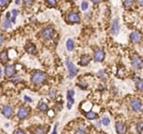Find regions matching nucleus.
<instances>
[{
	"mask_svg": "<svg viewBox=\"0 0 143 134\" xmlns=\"http://www.w3.org/2000/svg\"><path fill=\"white\" fill-rule=\"evenodd\" d=\"M45 79H46V76L44 73L37 72L33 75L32 78H31V81L35 85H40L45 82Z\"/></svg>",
	"mask_w": 143,
	"mask_h": 134,
	"instance_id": "nucleus-1",
	"label": "nucleus"
},
{
	"mask_svg": "<svg viewBox=\"0 0 143 134\" xmlns=\"http://www.w3.org/2000/svg\"><path fill=\"white\" fill-rule=\"evenodd\" d=\"M66 65L68 70H69V78L71 79V78H74L78 73V69H77L76 66L69 59L66 61Z\"/></svg>",
	"mask_w": 143,
	"mask_h": 134,
	"instance_id": "nucleus-2",
	"label": "nucleus"
},
{
	"mask_svg": "<svg viewBox=\"0 0 143 134\" xmlns=\"http://www.w3.org/2000/svg\"><path fill=\"white\" fill-rule=\"evenodd\" d=\"M55 31L51 27H47L45 28L42 32V36L45 38V40H50L53 38Z\"/></svg>",
	"mask_w": 143,
	"mask_h": 134,
	"instance_id": "nucleus-3",
	"label": "nucleus"
},
{
	"mask_svg": "<svg viewBox=\"0 0 143 134\" xmlns=\"http://www.w3.org/2000/svg\"><path fill=\"white\" fill-rule=\"evenodd\" d=\"M2 113L4 115L5 117L9 119L11 118L13 113V110L12 109V108L9 105H5L3 107Z\"/></svg>",
	"mask_w": 143,
	"mask_h": 134,
	"instance_id": "nucleus-4",
	"label": "nucleus"
},
{
	"mask_svg": "<svg viewBox=\"0 0 143 134\" xmlns=\"http://www.w3.org/2000/svg\"><path fill=\"white\" fill-rule=\"evenodd\" d=\"M75 94V92L74 90L71 89L69 90L67 93V99H68V103H67V108L69 109H71L72 107V105L74 103V99L73 96Z\"/></svg>",
	"mask_w": 143,
	"mask_h": 134,
	"instance_id": "nucleus-5",
	"label": "nucleus"
},
{
	"mask_svg": "<svg viewBox=\"0 0 143 134\" xmlns=\"http://www.w3.org/2000/svg\"><path fill=\"white\" fill-rule=\"evenodd\" d=\"M132 108L135 112H140L142 110V104L139 100H134L131 103Z\"/></svg>",
	"mask_w": 143,
	"mask_h": 134,
	"instance_id": "nucleus-6",
	"label": "nucleus"
},
{
	"mask_svg": "<svg viewBox=\"0 0 143 134\" xmlns=\"http://www.w3.org/2000/svg\"><path fill=\"white\" fill-rule=\"evenodd\" d=\"M130 38H131V40L133 43H138L140 42L141 39H142V36H141L140 33L138 31H134V32L131 33Z\"/></svg>",
	"mask_w": 143,
	"mask_h": 134,
	"instance_id": "nucleus-7",
	"label": "nucleus"
},
{
	"mask_svg": "<svg viewBox=\"0 0 143 134\" xmlns=\"http://www.w3.org/2000/svg\"><path fill=\"white\" fill-rule=\"evenodd\" d=\"M116 130L118 134H125L126 132V127L122 122H117L115 124Z\"/></svg>",
	"mask_w": 143,
	"mask_h": 134,
	"instance_id": "nucleus-8",
	"label": "nucleus"
},
{
	"mask_svg": "<svg viewBox=\"0 0 143 134\" xmlns=\"http://www.w3.org/2000/svg\"><path fill=\"white\" fill-rule=\"evenodd\" d=\"M29 114V110L26 108H21L19 110V111H18V116L20 119H25L26 117H28Z\"/></svg>",
	"mask_w": 143,
	"mask_h": 134,
	"instance_id": "nucleus-9",
	"label": "nucleus"
},
{
	"mask_svg": "<svg viewBox=\"0 0 143 134\" xmlns=\"http://www.w3.org/2000/svg\"><path fill=\"white\" fill-rule=\"evenodd\" d=\"M105 58V52L103 50H98L94 53V59L96 62H101Z\"/></svg>",
	"mask_w": 143,
	"mask_h": 134,
	"instance_id": "nucleus-10",
	"label": "nucleus"
},
{
	"mask_svg": "<svg viewBox=\"0 0 143 134\" xmlns=\"http://www.w3.org/2000/svg\"><path fill=\"white\" fill-rule=\"evenodd\" d=\"M132 66L135 69H140L142 66V59L140 57H135L132 60Z\"/></svg>",
	"mask_w": 143,
	"mask_h": 134,
	"instance_id": "nucleus-11",
	"label": "nucleus"
},
{
	"mask_svg": "<svg viewBox=\"0 0 143 134\" xmlns=\"http://www.w3.org/2000/svg\"><path fill=\"white\" fill-rule=\"evenodd\" d=\"M16 72V68L13 65H9L5 68V75L7 77H11Z\"/></svg>",
	"mask_w": 143,
	"mask_h": 134,
	"instance_id": "nucleus-12",
	"label": "nucleus"
},
{
	"mask_svg": "<svg viewBox=\"0 0 143 134\" xmlns=\"http://www.w3.org/2000/svg\"><path fill=\"white\" fill-rule=\"evenodd\" d=\"M69 18V21L71 22H73V23H78L80 21V18L78 14H76V13H71L69 14V16L68 17Z\"/></svg>",
	"mask_w": 143,
	"mask_h": 134,
	"instance_id": "nucleus-13",
	"label": "nucleus"
},
{
	"mask_svg": "<svg viewBox=\"0 0 143 134\" xmlns=\"http://www.w3.org/2000/svg\"><path fill=\"white\" fill-rule=\"evenodd\" d=\"M119 31V25L117 19L113 20L112 25V32L114 35H117Z\"/></svg>",
	"mask_w": 143,
	"mask_h": 134,
	"instance_id": "nucleus-14",
	"label": "nucleus"
},
{
	"mask_svg": "<svg viewBox=\"0 0 143 134\" xmlns=\"http://www.w3.org/2000/svg\"><path fill=\"white\" fill-rule=\"evenodd\" d=\"M8 59H9V57H8V54H7V52L3 51L0 53V62L2 64H6L7 62H8Z\"/></svg>",
	"mask_w": 143,
	"mask_h": 134,
	"instance_id": "nucleus-15",
	"label": "nucleus"
},
{
	"mask_svg": "<svg viewBox=\"0 0 143 134\" xmlns=\"http://www.w3.org/2000/svg\"><path fill=\"white\" fill-rule=\"evenodd\" d=\"M90 60H91V58L89 55H83L82 57H81L80 62V64L81 66H87L88 65V64L90 63Z\"/></svg>",
	"mask_w": 143,
	"mask_h": 134,
	"instance_id": "nucleus-16",
	"label": "nucleus"
},
{
	"mask_svg": "<svg viewBox=\"0 0 143 134\" xmlns=\"http://www.w3.org/2000/svg\"><path fill=\"white\" fill-rule=\"evenodd\" d=\"M66 48L69 51H73L74 49V42L72 39H69L66 41Z\"/></svg>",
	"mask_w": 143,
	"mask_h": 134,
	"instance_id": "nucleus-17",
	"label": "nucleus"
},
{
	"mask_svg": "<svg viewBox=\"0 0 143 134\" xmlns=\"http://www.w3.org/2000/svg\"><path fill=\"white\" fill-rule=\"evenodd\" d=\"M97 76L99 78H101V79H103V80H105V79H107L108 78V75L106 72L104 71V70H101V71H99L97 74Z\"/></svg>",
	"mask_w": 143,
	"mask_h": 134,
	"instance_id": "nucleus-18",
	"label": "nucleus"
},
{
	"mask_svg": "<svg viewBox=\"0 0 143 134\" xmlns=\"http://www.w3.org/2000/svg\"><path fill=\"white\" fill-rule=\"evenodd\" d=\"M97 117V114L96 112L92 111H90L87 112L86 114V117H87L88 119H90V120H92V119H95Z\"/></svg>",
	"mask_w": 143,
	"mask_h": 134,
	"instance_id": "nucleus-19",
	"label": "nucleus"
},
{
	"mask_svg": "<svg viewBox=\"0 0 143 134\" xmlns=\"http://www.w3.org/2000/svg\"><path fill=\"white\" fill-rule=\"evenodd\" d=\"M26 51L30 54H34L35 52V51H36V47H35V45L33 44H30L29 45H28L27 48H26Z\"/></svg>",
	"mask_w": 143,
	"mask_h": 134,
	"instance_id": "nucleus-20",
	"label": "nucleus"
},
{
	"mask_svg": "<svg viewBox=\"0 0 143 134\" xmlns=\"http://www.w3.org/2000/svg\"><path fill=\"white\" fill-rule=\"evenodd\" d=\"M3 27L4 28V29H11L12 27V25L11 23V21L9 20V19H6L4 20V22L3 23Z\"/></svg>",
	"mask_w": 143,
	"mask_h": 134,
	"instance_id": "nucleus-21",
	"label": "nucleus"
},
{
	"mask_svg": "<svg viewBox=\"0 0 143 134\" xmlns=\"http://www.w3.org/2000/svg\"><path fill=\"white\" fill-rule=\"evenodd\" d=\"M47 132V129L46 128H39L36 130L34 134H46Z\"/></svg>",
	"mask_w": 143,
	"mask_h": 134,
	"instance_id": "nucleus-22",
	"label": "nucleus"
},
{
	"mask_svg": "<svg viewBox=\"0 0 143 134\" xmlns=\"http://www.w3.org/2000/svg\"><path fill=\"white\" fill-rule=\"evenodd\" d=\"M133 4V0H124V4L126 8H130Z\"/></svg>",
	"mask_w": 143,
	"mask_h": 134,
	"instance_id": "nucleus-23",
	"label": "nucleus"
},
{
	"mask_svg": "<svg viewBox=\"0 0 143 134\" xmlns=\"http://www.w3.org/2000/svg\"><path fill=\"white\" fill-rule=\"evenodd\" d=\"M34 0H24V5L26 7H31L34 4Z\"/></svg>",
	"mask_w": 143,
	"mask_h": 134,
	"instance_id": "nucleus-24",
	"label": "nucleus"
},
{
	"mask_svg": "<svg viewBox=\"0 0 143 134\" xmlns=\"http://www.w3.org/2000/svg\"><path fill=\"white\" fill-rule=\"evenodd\" d=\"M12 14H13V17H12L11 18V21L13 23H16V17H17V16H18V11L17 10H15V9H13V11H12Z\"/></svg>",
	"mask_w": 143,
	"mask_h": 134,
	"instance_id": "nucleus-25",
	"label": "nucleus"
},
{
	"mask_svg": "<svg viewBox=\"0 0 143 134\" xmlns=\"http://www.w3.org/2000/svg\"><path fill=\"white\" fill-rule=\"evenodd\" d=\"M39 109L43 112L46 111L47 110V105L45 103H42L40 105H39Z\"/></svg>",
	"mask_w": 143,
	"mask_h": 134,
	"instance_id": "nucleus-26",
	"label": "nucleus"
},
{
	"mask_svg": "<svg viewBox=\"0 0 143 134\" xmlns=\"http://www.w3.org/2000/svg\"><path fill=\"white\" fill-rule=\"evenodd\" d=\"M137 87L138 88L139 90L143 91V81H139L137 83Z\"/></svg>",
	"mask_w": 143,
	"mask_h": 134,
	"instance_id": "nucleus-27",
	"label": "nucleus"
},
{
	"mask_svg": "<svg viewBox=\"0 0 143 134\" xmlns=\"http://www.w3.org/2000/svg\"><path fill=\"white\" fill-rule=\"evenodd\" d=\"M102 122H103V124L105 126H107L110 122V119L107 117H105L103 119V120H102Z\"/></svg>",
	"mask_w": 143,
	"mask_h": 134,
	"instance_id": "nucleus-28",
	"label": "nucleus"
},
{
	"mask_svg": "<svg viewBox=\"0 0 143 134\" xmlns=\"http://www.w3.org/2000/svg\"><path fill=\"white\" fill-rule=\"evenodd\" d=\"M137 131L138 133H141L143 130V123H139L136 126Z\"/></svg>",
	"mask_w": 143,
	"mask_h": 134,
	"instance_id": "nucleus-29",
	"label": "nucleus"
},
{
	"mask_svg": "<svg viewBox=\"0 0 143 134\" xmlns=\"http://www.w3.org/2000/svg\"><path fill=\"white\" fill-rule=\"evenodd\" d=\"M81 8H82L83 11H86L88 9V3L87 2H83L81 5Z\"/></svg>",
	"mask_w": 143,
	"mask_h": 134,
	"instance_id": "nucleus-30",
	"label": "nucleus"
},
{
	"mask_svg": "<svg viewBox=\"0 0 143 134\" xmlns=\"http://www.w3.org/2000/svg\"><path fill=\"white\" fill-rule=\"evenodd\" d=\"M48 4L52 6H55L57 5V0H47Z\"/></svg>",
	"mask_w": 143,
	"mask_h": 134,
	"instance_id": "nucleus-31",
	"label": "nucleus"
},
{
	"mask_svg": "<svg viewBox=\"0 0 143 134\" xmlns=\"http://www.w3.org/2000/svg\"><path fill=\"white\" fill-rule=\"evenodd\" d=\"M9 0H0V6H4L8 4Z\"/></svg>",
	"mask_w": 143,
	"mask_h": 134,
	"instance_id": "nucleus-32",
	"label": "nucleus"
},
{
	"mask_svg": "<svg viewBox=\"0 0 143 134\" xmlns=\"http://www.w3.org/2000/svg\"><path fill=\"white\" fill-rule=\"evenodd\" d=\"M75 134H86V132H85V129H78L76 132V133Z\"/></svg>",
	"mask_w": 143,
	"mask_h": 134,
	"instance_id": "nucleus-33",
	"label": "nucleus"
},
{
	"mask_svg": "<svg viewBox=\"0 0 143 134\" xmlns=\"http://www.w3.org/2000/svg\"><path fill=\"white\" fill-rule=\"evenodd\" d=\"M24 98H25V101H26V102H28V103H31V101H32V100H31V98H29V96H25V97H24Z\"/></svg>",
	"mask_w": 143,
	"mask_h": 134,
	"instance_id": "nucleus-34",
	"label": "nucleus"
},
{
	"mask_svg": "<svg viewBox=\"0 0 143 134\" xmlns=\"http://www.w3.org/2000/svg\"><path fill=\"white\" fill-rule=\"evenodd\" d=\"M3 42H4V37L2 34H0V47H1V45H2Z\"/></svg>",
	"mask_w": 143,
	"mask_h": 134,
	"instance_id": "nucleus-35",
	"label": "nucleus"
},
{
	"mask_svg": "<svg viewBox=\"0 0 143 134\" xmlns=\"http://www.w3.org/2000/svg\"><path fill=\"white\" fill-rule=\"evenodd\" d=\"M57 126H58V124H56V125L55 126L53 132H52V134H57Z\"/></svg>",
	"mask_w": 143,
	"mask_h": 134,
	"instance_id": "nucleus-36",
	"label": "nucleus"
},
{
	"mask_svg": "<svg viewBox=\"0 0 143 134\" xmlns=\"http://www.w3.org/2000/svg\"><path fill=\"white\" fill-rule=\"evenodd\" d=\"M15 134H25V133L23 131H21V130H18L15 133Z\"/></svg>",
	"mask_w": 143,
	"mask_h": 134,
	"instance_id": "nucleus-37",
	"label": "nucleus"
},
{
	"mask_svg": "<svg viewBox=\"0 0 143 134\" xmlns=\"http://www.w3.org/2000/svg\"><path fill=\"white\" fill-rule=\"evenodd\" d=\"M91 1L94 4H98V3L101 2L102 0H91Z\"/></svg>",
	"mask_w": 143,
	"mask_h": 134,
	"instance_id": "nucleus-38",
	"label": "nucleus"
},
{
	"mask_svg": "<svg viewBox=\"0 0 143 134\" xmlns=\"http://www.w3.org/2000/svg\"><path fill=\"white\" fill-rule=\"evenodd\" d=\"M50 96L51 98H54V97H55V92H52L50 94Z\"/></svg>",
	"mask_w": 143,
	"mask_h": 134,
	"instance_id": "nucleus-39",
	"label": "nucleus"
},
{
	"mask_svg": "<svg viewBox=\"0 0 143 134\" xmlns=\"http://www.w3.org/2000/svg\"><path fill=\"white\" fill-rule=\"evenodd\" d=\"M137 1H138V3L139 4L143 6V0H137Z\"/></svg>",
	"mask_w": 143,
	"mask_h": 134,
	"instance_id": "nucleus-40",
	"label": "nucleus"
},
{
	"mask_svg": "<svg viewBox=\"0 0 143 134\" xmlns=\"http://www.w3.org/2000/svg\"><path fill=\"white\" fill-rule=\"evenodd\" d=\"M15 2H16V4H19L20 2V0H15Z\"/></svg>",
	"mask_w": 143,
	"mask_h": 134,
	"instance_id": "nucleus-41",
	"label": "nucleus"
},
{
	"mask_svg": "<svg viewBox=\"0 0 143 134\" xmlns=\"http://www.w3.org/2000/svg\"><path fill=\"white\" fill-rule=\"evenodd\" d=\"M2 69L0 67V78L2 77Z\"/></svg>",
	"mask_w": 143,
	"mask_h": 134,
	"instance_id": "nucleus-42",
	"label": "nucleus"
}]
</instances>
